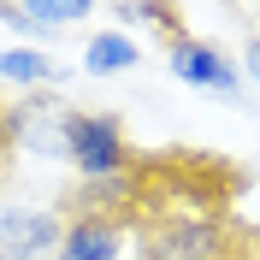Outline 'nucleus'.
Instances as JSON below:
<instances>
[{"mask_svg":"<svg viewBox=\"0 0 260 260\" xmlns=\"http://www.w3.org/2000/svg\"><path fill=\"white\" fill-rule=\"evenodd\" d=\"M65 160L83 183L95 178H118L136 166L130 154V136L118 124V113H65Z\"/></svg>","mask_w":260,"mask_h":260,"instance_id":"obj_1","label":"nucleus"},{"mask_svg":"<svg viewBox=\"0 0 260 260\" xmlns=\"http://www.w3.org/2000/svg\"><path fill=\"white\" fill-rule=\"evenodd\" d=\"M142 260H231L225 213H195V219H160L142 231Z\"/></svg>","mask_w":260,"mask_h":260,"instance_id":"obj_2","label":"nucleus"},{"mask_svg":"<svg viewBox=\"0 0 260 260\" xmlns=\"http://www.w3.org/2000/svg\"><path fill=\"white\" fill-rule=\"evenodd\" d=\"M166 71L178 83H189V89H201V95H237L243 89V65H231L225 53L213 48V42H201V36H172L166 42Z\"/></svg>","mask_w":260,"mask_h":260,"instance_id":"obj_3","label":"nucleus"},{"mask_svg":"<svg viewBox=\"0 0 260 260\" xmlns=\"http://www.w3.org/2000/svg\"><path fill=\"white\" fill-rule=\"evenodd\" d=\"M65 213L59 207H0V260H48L59 254Z\"/></svg>","mask_w":260,"mask_h":260,"instance_id":"obj_4","label":"nucleus"},{"mask_svg":"<svg viewBox=\"0 0 260 260\" xmlns=\"http://www.w3.org/2000/svg\"><path fill=\"white\" fill-rule=\"evenodd\" d=\"M124 248V219H95V213H71L53 260H118Z\"/></svg>","mask_w":260,"mask_h":260,"instance_id":"obj_5","label":"nucleus"},{"mask_svg":"<svg viewBox=\"0 0 260 260\" xmlns=\"http://www.w3.org/2000/svg\"><path fill=\"white\" fill-rule=\"evenodd\" d=\"M65 71L48 59L42 48H0V83H12V89H48V83H59Z\"/></svg>","mask_w":260,"mask_h":260,"instance_id":"obj_6","label":"nucleus"},{"mask_svg":"<svg viewBox=\"0 0 260 260\" xmlns=\"http://www.w3.org/2000/svg\"><path fill=\"white\" fill-rule=\"evenodd\" d=\"M136 59H142V53H136V42H130L124 30H95L89 48H83V71H95V77H118V71H130Z\"/></svg>","mask_w":260,"mask_h":260,"instance_id":"obj_7","label":"nucleus"},{"mask_svg":"<svg viewBox=\"0 0 260 260\" xmlns=\"http://www.w3.org/2000/svg\"><path fill=\"white\" fill-rule=\"evenodd\" d=\"M12 12H18V18H30L36 30H48V36H53V30H65V24L89 18V12H95V0H18Z\"/></svg>","mask_w":260,"mask_h":260,"instance_id":"obj_8","label":"nucleus"},{"mask_svg":"<svg viewBox=\"0 0 260 260\" xmlns=\"http://www.w3.org/2000/svg\"><path fill=\"white\" fill-rule=\"evenodd\" d=\"M118 18H124V24H154V30H166V36H183L172 0H118Z\"/></svg>","mask_w":260,"mask_h":260,"instance_id":"obj_9","label":"nucleus"},{"mask_svg":"<svg viewBox=\"0 0 260 260\" xmlns=\"http://www.w3.org/2000/svg\"><path fill=\"white\" fill-rule=\"evenodd\" d=\"M243 77H248V83H260V36L243 48Z\"/></svg>","mask_w":260,"mask_h":260,"instance_id":"obj_10","label":"nucleus"}]
</instances>
